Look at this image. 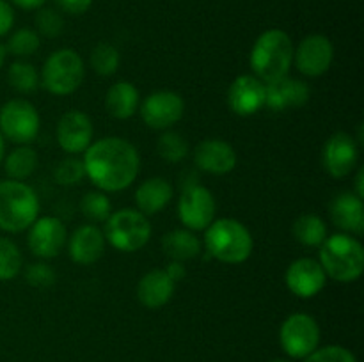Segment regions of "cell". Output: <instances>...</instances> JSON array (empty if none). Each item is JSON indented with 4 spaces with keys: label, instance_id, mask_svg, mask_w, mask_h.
I'll return each instance as SVG.
<instances>
[{
    "label": "cell",
    "instance_id": "cb8c5ba5",
    "mask_svg": "<svg viewBox=\"0 0 364 362\" xmlns=\"http://www.w3.org/2000/svg\"><path fill=\"white\" fill-rule=\"evenodd\" d=\"M141 94L132 82L119 80L109 87L105 94V110L116 119H130L139 109Z\"/></svg>",
    "mask_w": 364,
    "mask_h": 362
},
{
    "label": "cell",
    "instance_id": "8992f818",
    "mask_svg": "<svg viewBox=\"0 0 364 362\" xmlns=\"http://www.w3.org/2000/svg\"><path fill=\"white\" fill-rule=\"evenodd\" d=\"M85 77V64L73 48H60L48 55L41 67L39 84L53 96L73 94Z\"/></svg>",
    "mask_w": 364,
    "mask_h": 362
},
{
    "label": "cell",
    "instance_id": "52a82bcc",
    "mask_svg": "<svg viewBox=\"0 0 364 362\" xmlns=\"http://www.w3.org/2000/svg\"><path fill=\"white\" fill-rule=\"evenodd\" d=\"M105 240L119 252H137L151 238L149 219L139 209L124 208L110 213L105 220Z\"/></svg>",
    "mask_w": 364,
    "mask_h": 362
},
{
    "label": "cell",
    "instance_id": "277c9868",
    "mask_svg": "<svg viewBox=\"0 0 364 362\" xmlns=\"http://www.w3.org/2000/svg\"><path fill=\"white\" fill-rule=\"evenodd\" d=\"M320 265L327 277L341 284L355 283L364 272V247L355 236L334 233L320 245Z\"/></svg>",
    "mask_w": 364,
    "mask_h": 362
},
{
    "label": "cell",
    "instance_id": "6da1fadb",
    "mask_svg": "<svg viewBox=\"0 0 364 362\" xmlns=\"http://www.w3.org/2000/svg\"><path fill=\"white\" fill-rule=\"evenodd\" d=\"M85 177L102 192H121L130 187L141 170V155L127 138L103 137L84 151Z\"/></svg>",
    "mask_w": 364,
    "mask_h": 362
},
{
    "label": "cell",
    "instance_id": "484cf974",
    "mask_svg": "<svg viewBox=\"0 0 364 362\" xmlns=\"http://www.w3.org/2000/svg\"><path fill=\"white\" fill-rule=\"evenodd\" d=\"M38 153L31 146H18L7 156H4V170L9 180L25 181L38 169Z\"/></svg>",
    "mask_w": 364,
    "mask_h": 362
},
{
    "label": "cell",
    "instance_id": "7bdbcfd3",
    "mask_svg": "<svg viewBox=\"0 0 364 362\" xmlns=\"http://www.w3.org/2000/svg\"><path fill=\"white\" fill-rule=\"evenodd\" d=\"M4 156H6V138L0 133V163L4 162Z\"/></svg>",
    "mask_w": 364,
    "mask_h": 362
},
{
    "label": "cell",
    "instance_id": "f546056e",
    "mask_svg": "<svg viewBox=\"0 0 364 362\" xmlns=\"http://www.w3.org/2000/svg\"><path fill=\"white\" fill-rule=\"evenodd\" d=\"M39 46H41V39H39L38 32L34 28L23 27L18 28L9 35L4 48L9 55L18 57V59H27V57L34 55L38 52Z\"/></svg>",
    "mask_w": 364,
    "mask_h": 362
},
{
    "label": "cell",
    "instance_id": "d590c367",
    "mask_svg": "<svg viewBox=\"0 0 364 362\" xmlns=\"http://www.w3.org/2000/svg\"><path fill=\"white\" fill-rule=\"evenodd\" d=\"M23 275H25V280H27L28 286L39 287V290L53 286L57 280L55 270H53L50 265H46L45 261H38V263H32V265H28L27 268H25Z\"/></svg>",
    "mask_w": 364,
    "mask_h": 362
},
{
    "label": "cell",
    "instance_id": "5b68a950",
    "mask_svg": "<svg viewBox=\"0 0 364 362\" xmlns=\"http://www.w3.org/2000/svg\"><path fill=\"white\" fill-rule=\"evenodd\" d=\"M39 216V199L25 181H0V229L23 233Z\"/></svg>",
    "mask_w": 364,
    "mask_h": 362
},
{
    "label": "cell",
    "instance_id": "8fae6325",
    "mask_svg": "<svg viewBox=\"0 0 364 362\" xmlns=\"http://www.w3.org/2000/svg\"><path fill=\"white\" fill-rule=\"evenodd\" d=\"M142 121L151 130H169L178 123L185 114V102L181 94L174 91H155L144 98L141 103Z\"/></svg>",
    "mask_w": 364,
    "mask_h": 362
},
{
    "label": "cell",
    "instance_id": "60d3db41",
    "mask_svg": "<svg viewBox=\"0 0 364 362\" xmlns=\"http://www.w3.org/2000/svg\"><path fill=\"white\" fill-rule=\"evenodd\" d=\"M11 6H16L23 11H38L46 4V0H7Z\"/></svg>",
    "mask_w": 364,
    "mask_h": 362
},
{
    "label": "cell",
    "instance_id": "e575fe53",
    "mask_svg": "<svg viewBox=\"0 0 364 362\" xmlns=\"http://www.w3.org/2000/svg\"><path fill=\"white\" fill-rule=\"evenodd\" d=\"M85 177L84 163L82 160L70 156V158L60 160L53 169V180L63 187H75Z\"/></svg>",
    "mask_w": 364,
    "mask_h": 362
},
{
    "label": "cell",
    "instance_id": "f35d334b",
    "mask_svg": "<svg viewBox=\"0 0 364 362\" xmlns=\"http://www.w3.org/2000/svg\"><path fill=\"white\" fill-rule=\"evenodd\" d=\"M14 25V9L7 0H0V38L7 35Z\"/></svg>",
    "mask_w": 364,
    "mask_h": 362
},
{
    "label": "cell",
    "instance_id": "836d02e7",
    "mask_svg": "<svg viewBox=\"0 0 364 362\" xmlns=\"http://www.w3.org/2000/svg\"><path fill=\"white\" fill-rule=\"evenodd\" d=\"M36 32L48 39L59 38L64 32V18L63 14L52 7H41L34 18Z\"/></svg>",
    "mask_w": 364,
    "mask_h": 362
},
{
    "label": "cell",
    "instance_id": "d6a6232c",
    "mask_svg": "<svg viewBox=\"0 0 364 362\" xmlns=\"http://www.w3.org/2000/svg\"><path fill=\"white\" fill-rule=\"evenodd\" d=\"M23 268L20 247L9 238L0 236V283L13 280Z\"/></svg>",
    "mask_w": 364,
    "mask_h": 362
},
{
    "label": "cell",
    "instance_id": "44dd1931",
    "mask_svg": "<svg viewBox=\"0 0 364 362\" xmlns=\"http://www.w3.org/2000/svg\"><path fill=\"white\" fill-rule=\"evenodd\" d=\"M329 215L334 226L347 234L364 233V202L354 192L336 195L329 204Z\"/></svg>",
    "mask_w": 364,
    "mask_h": 362
},
{
    "label": "cell",
    "instance_id": "7c38bea8",
    "mask_svg": "<svg viewBox=\"0 0 364 362\" xmlns=\"http://www.w3.org/2000/svg\"><path fill=\"white\" fill-rule=\"evenodd\" d=\"M334 60V46L327 35L309 34L299 43L294 52L295 67L309 78L322 77Z\"/></svg>",
    "mask_w": 364,
    "mask_h": 362
},
{
    "label": "cell",
    "instance_id": "4fadbf2b",
    "mask_svg": "<svg viewBox=\"0 0 364 362\" xmlns=\"http://www.w3.org/2000/svg\"><path fill=\"white\" fill-rule=\"evenodd\" d=\"M68 241V231L57 216H38L28 227L27 243L32 254L41 259H52L63 252Z\"/></svg>",
    "mask_w": 364,
    "mask_h": 362
},
{
    "label": "cell",
    "instance_id": "f1b7e54d",
    "mask_svg": "<svg viewBox=\"0 0 364 362\" xmlns=\"http://www.w3.org/2000/svg\"><path fill=\"white\" fill-rule=\"evenodd\" d=\"M188 151H191L188 141L178 131L164 130V133L156 141V153L160 158L169 163H178L185 160L188 156Z\"/></svg>",
    "mask_w": 364,
    "mask_h": 362
},
{
    "label": "cell",
    "instance_id": "f6af8a7d",
    "mask_svg": "<svg viewBox=\"0 0 364 362\" xmlns=\"http://www.w3.org/2000/svg\"><path fill=\"white\" fill-rule=\"evenodd\" d=\"M270 362H290V361H284V358H274V361Z\"/></svg>",
    "mask_w": 364,
    "mask_h": 362
},
{
    "label": "cell",
    "instance_id": "4316f807",
    "mask_svg": "<svg viewBox=\"0 0 364 362\" xmlns=\"http://www.w3.org/2000/svg\"><path fill=\"white\" fill-rule=\"evenodd\" d=\"M291 233L304 247H320L327 238V226L315 213H304L294 222Z\"/></svg>",
    "mask_w": 364,
    "mask_h": 362
},
{
    "label": "cell",
    "instance_id": "d4e9b609",
    "mask_svg": "<svg viewBox=\"0 0 364 362\" xmlns=\"http://www.w3.org/2000/svg\"><path fill=\"white\" fill-rule=\"evenodd\" d=\"M203 241L191 229H173L162 236V252L171 261H191L201 254Z\"/></svg>",
    "mask_w": 364,
    "mask_h": 362
},
{
    "label": "cell",
    "instance_id": "5bb4252c",
    "mask_svg": "<svg viewBox=\"0 0 364 362\" xmlns=\"http://www.w3.org/2000/svg\"><path fill=\"white\" fill-rule=\"evenodd\" d=\"M359 146L350 133L336 131L326 141L322 149V163L333 177H345L358 167Z\"/></svg>",
    "mask_w": 364,
    "mask_h": 362
},
{
    "label": "cell",
    "instance_id": "8d00e7d4",
    "mask_svg": "<svg viewBox=\"0 0 364 362\" xmlns=\"http://www.w3.org/2000/svg\"><path fill=\"white\" fill-rule=\"evenodd\" d=\"M304 362H358L355 355L350 350L338 344H329V346L316 348L313 353L304 358Z\"/></svg>",
    "mask_w": 364,
    "mask_h": 362
},
{
    "label": "cell",
    "instance_id": "7a4b0ae2",
    "mask_svg": "<svg viewBox=\"0 0 364 362\" xmlns=\"http://www.w3.org/2000/svg\"><path fill=\"white\" fill-rule=\"evenodd\" d=\"M294 41L288 32L281 28H269L262 32L255 41L249 55L255 77L263 84H270L288 77L294 64Z\"/></svg>",
    "mask_w": 364,
    "mask_h": 362
},
{
    "label": "cell",
    "instance_id": "7402d4cb",
    "mask_svg": "<svg viewBox=\"0 0 364 362\" xmlns=\"http://www.w3.org/2000/svg\"><path fill=\"white\" fill-rule=\"evenodd\" d=\"M176 283L171 280L166 270H149L139 279L137 283V300L146 309H160L167 305L173 298Z\"/></svg>",
    "mask_w": 364,
    "mask_h": 362
},
{
    "label": "cell",
    "instance_id": "ac0fdd59",
    "mask_svg": "<svg viewBox=\"0 0 364 362\" xmlns=\"http://www.w3.org/2000/svg\"><path fill=\"white\" fill-rule=\"evenodd\" d=\"M228 105L237 116H255L265 106V84L255 75H240L228 89Z\"/></svg>",
    "mask_w": 364,
    "mask_h": 362
},
{
    "label": "cell",
    "instance_id": "74e56055",
    "mask_svg": "<svg viewBox=\"0 0 364 362\" xmlns=\"http://www.w3.org/2000/svg\"><path fill=\"white\" fill-rule=\"evenodd\" d=\"M57 7L66 14H84L92 6V0H55Z\"/></svg>",
    "mask_w": 364,
    "mask_h": 362
},
{
    "label": "cell",
    "instance_id": "b9f144b4",
    "mask_svg": "<svg viewBox=\"0 0 364 362\" xmlns=\"http://www.w3.org/2000/svg\"><path fill=\"white\" fill-rule=\"evenodd\" d=\"M355 188H354V194L358 195V197H364V169L363 167H359L358 169V174H355V181H354Z\"/></svg>",
    "mask_w": 364,
    "mask_h": 362
},
{
    "label": "cell",
    "instance_id": "83f0119b",
    "mask_svg": "<svg viewBox=\"0 0 364 362\" xmlns=\"http://www.w3.org/2000/svg\"><path fill=\"white\" fill-rule=\"evenodd\" d=\"M7 80L9 85L20 94H31L38 89L39 85V75L34 64L27 62V60H16L9 66L7 71Z\"/></svg>",
    "mask_w": 364,
    "mask_h": 362
},
{
    "label": "cell",
    "instance_id": "9c48e42d",
    "mask_svg": "<svg viewBox=\"0 0 364 362\" xmlns=\"http://www.w3.org/2000/svg\"><path fill=\"white\" fill-rule=\"evenodd\" d=\"M279 343L291 358H306L320 344V327L311 314L294 312L279 329Z\"/></svg>",
    "mask_w": 364,
    "mask_h": 362
},
{
    "label": "cell",
    "instance_id": "30bf717a",
    "mask_svg": "<svg viewBox=\"0 0 364 362\" xmlns=\"http://www.w3.org/2000/svg\"><path fill=\"white\" fill-rule=\"evenodd\" d=\"M215 197L203 185H187L178 201V219L185 229L205 231L215 220Z\"/></svg>",
    "mask_w": 364,
    "mask_h": 362
},
{
    "label": "cell",
    "instance_id": "9a60e30c",
    "mask_svg": "<svg viewBox=\"0 0 364 362\" xmlns=\"http://www.w3.org/2000/svg\"><path fill=\"white\" fill-rule=\"evenodd\" d=\"M55 135L63 151L70 153V155H78L91 146L95 126H92L91 117L85 112L70 110L60 116Z\"/></svg>",
    "mask_w": 364,
    "mask_h": 362
},
{
    "label": "cell",
    "instance_id": "1f68e13d",
    "mask_svg": "<svg viewBox=\"0 0 364 362\" xmlns=\"http://www.w3.org/2000/svg\"><path fill=\"white\" fill-rule=\"evenodd\" d=\"M80 212L91 224H105L112 213V202L105 192L92 190L80 199Z\"/></svg>",
    "mask_w": 364,
    "mask_h": 362
},
{
    "label": "cell",
    "instance_id": "ffe728a7",
    "mask_svg": "<svg viewBox=\"0 0 364 362\" xmlns=\"http://www.w3.org/2000/svg\"><path fill=\"white\" fill-rule=\"evenodd\" d=\"M105 234L96 224H84L77 227L68 238V252L77 265H95L105 252Z\"/></svg>",
    "mask_w": 364,
    "mask_h": 362
},
{
    "label": "cell",
    "instance_id": "2e32d148",
    "mask_svg": "<svg viewBox=\"0 0 364 362\" xmlns=\"http://www.w3.org/2000/svg\"><path fill=\"white\" fill-rule=\"evenodd\" d=\"M287 287L299 298H313L326 287L327 275L316 259L301 258L290 263L284 273Z\"/></svg>",
    "mask_w": 364,
    "mask_h": 362
},
{
    "label": "cell",
    "instance_id": "e0dca14e",
    "mask_svg": "<svg viewBox=\"0 0 364 362\" xmlns=\"http://www.w3.org/2000/svg\"><path fill=\"white\" fill-rule=\"evenodd\" d=\"M237 151L223 138H205L194 149V163L203 172L224 176L237 167Z\"/></svg>",
    "mask_w": 364,
    "mask_h": 362
},
{
    "label": "cell",
    "instance_id": "3957f363",
    "mask_svg": "<svg viewBox=\"0 0 364 362\" xmlns=\"http://www.w3.org/2000/svg\"><path fill=\"white\" fill-rule=\"evenodd\" d=\"M208 256L226 265H240L252 254V234L240 220L217 219L205 229L203 236Z\"/></svg>",
    "mask_w": 364,
    "mask_h": 362
},
{
    "label": "cell",
    "instance_id": "ab89813d",
    "mask_svg": "<svg viewBox=\"0 0 364 362\" xmlns=\"http://www.w3.org/2000/svg\"><path fill=\"white\" fill-rule=\"evenodd\" d=\"M164 270H166V273L171 277V280H174V283H180V280H183L185 277H187V268H185L183 263L180 261H171Z\"/></svg>",
    "mask_w": 364,
    "mask_h": 362
},
{
    "label": "cell",
    "instance_id": "d6986e66",
    "mask_svg": "<svg viewBox=\"0 0 364 362\" xmlns=\"http://www.w3.org/2000/svg\"><path fill=\"white\" fill-rule=\"evenodd\" d=\"M311 89L299 78L283 77L265 84V105L274 112H288L304 106L309 102Z\"/></svg>",
    "mask_w": 364,
    "mask_h": 362
},
{
    "label": "cell",
    "instance_id": "4dcf8cb0",
    "mask_svg": "<svg viewBox=\"0 0 364 362\" xmlns=\"http://www.w3.org/2000/svg\"><path fill=\"white\" fill-rule=\"evenodd\" d=\"M119 50L110 43H98L89 55V64H91L92 71L98 73L100 77H112L119 67Z\"/></svg>",
    "mask_w": 364,
    "mask_h": 362
},
{
    "label": "cell",
    "instance_id": "603a6c76",
    "mask_svg": "<svg viewBox=\"0 0 364 362\" xmlns=\"http://www.w3.org/2000/svg\"><path fill=\"white\" fill-rule=\"evenodd\" d=\"M173 185L164 177H149L135 190V204L146 216L162 212L173 199Z\"/></svg>",
    "mask_w": 364,
    "mask_h": 362
},
{
    "label": "cell",
    "instance_id": "ba28073f",
    "mask_svg": "<svg viewBox=\"0 0 364 362\" xmlns=\"http://www.w3.org/2000/svg\"><path fill=\"white\" fill-rule=\"evenodd\" d=\"M41 126L38 109L28 99H9L0 109V133L4 138L18 146H27L36 141Z\"/></svg>",
    "mask_w": 364,
    "mask_h": 362
},
{
    "label": "cell",
    "instance_id": "ee69618b",
    "mask_svg": "<svg viewBox=\"0 0 364 362\" xmlns=\"http://www.w3.org/2000/svg\"><path fill=\"white\" fill-rule=\"evenodd\" d=\"M6 55H7L6 48H4V45H2V43H0V67L4 66V60H6Z\"/></svg>",
    "mask_w": 364,
    "mask_h": 362
}]
</instances>
